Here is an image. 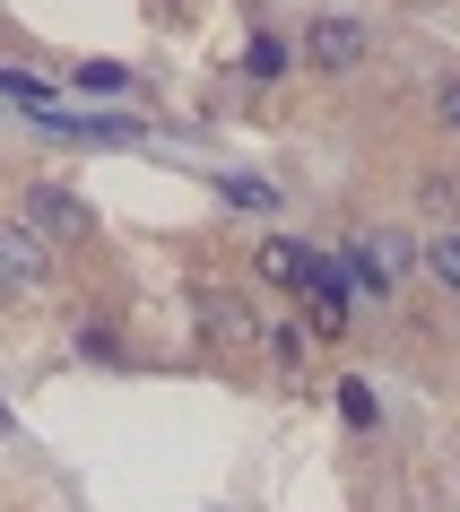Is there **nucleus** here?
Here are the masks:
<instances>
[{
	"label": "nucleus",
	"instance_id": "39448f33",
	"mask_svg": "<svg viewBox=\"0 0 460 512\" xmlns=\"http://www.w3.org/2000/svg\"><path fill=\"white\" fill-rule=\"evenodd\" d=\"M348 261H356V287H365V296H391V287L417 270V243H408L400 226H374V235H356Z\"/></svg>",
	"mask_w": 460,
	"mask_h": 512
},
{
	"label": "nucleus",
	"instance_id": "1a4fd4ad",
	"mask_svg": "<svg viewBox=\"0 0 460 512\" xmlns=\"http://www.w3.org/2000/svg\"><path fill=\"white\" fill-rule=\"evenodd\" d=\"M70 348H79L87 365H122V330H113V322H96V313H87V322L70 330Z\"/></svg>",
	"mask_w": 460,
	"mask_h": 512
},
{
	"label": "nucleus",
	"instance_id": "7ed1b4c3",
	"mask_svg": "<svg viewBox=\"0 0 460 512\" xmlns=\"http://www.w3.org/2000/svg\"><path fill=\"white\" fill-rule=\"evenodd\" d=\"M191 322H200V348H217V356L261 348V313L235 287H191Z\"/></svg>",
	"mask_w": 460,
	"mask_h": 512
},
{
	"label": "nucleus",
	"instance_id": "4468645a",
	"mask_svg": "<svg viewBox=\"0 0 460 512\" xmlns=\"http://www.w3.org/2000/svg\"><path fill=\"white\" fill-rule=\"evenodd\" d=\"M0 96H27V105H53V87H44V79H27V70H9V61H0Z\"/></svg>",
	"mask_w": 460,
	"mask_h": 512
},
{
	"label": "nucleus",
	"instance_id": "f03ea898",
	"mask_svg": "<svg viewBox=\"0 0 460 512\" xmlns=\"http://www.w3.org/2000/svg\"><path fill=\"white\" fill-rule=\"evenodd\" d=\"M44 287H53V243L35 235L27 217H0V304L44 296Z\"/></svg>",
	"mask_w": 460,
	"mask_h": 512
},
{
	"label": "nucleus",
	"instance_id": "423d86ee",
	"mask_svg": "<svg viewBox=\"0 0 460 512\" xmlns=\"http://www.w3.org/2000/svg\"><path fill=\"white\" fill-rule=\"evenodd\" d=\"M313 261H322V252H313L304 235H261L252 243V278H261V287H287V296L313 287Z\"/></svg>",
	"mask_w": 460,
	"mask_h": 512
},
{
	"label": "nucleus",
	"instance_id": "0eeeda50",
	"mask_svg": "<svg viewBox=\"0 0 460 512\" xmlns=\"http://www.w3.org/2000/svg\"><path fill=\"white\" fill-rule=\"evenodd\" d=\"M417 261H426V278H434V287H452V296H460V226H434Z\"/></svg>",
	"mask_w": 460,
	"mask_h": 512
},
{
	"label": "nucleus",
	"instance_id": "20e7f679",
	"mask_svg": "<svg viewBox=\"0 0 460 512\" xmlns=\"http://www.w3.org/2000/svg\"><path fill=\"white\" fill-rule=\"evenodd\" d=\"M18 209H27V226L44 243H96V209H87L79 191H61V183H35Z\"/></svg>",
	"mask_w": 460,
	"mask_h": 512
},
{
	"label": "nucleus",
	"instance_id": "ddd939ff",
	"mask_svg": "<svg viewBox=\"0 0 460 512\" xmlns=\"http://www.w3.org/2000/svg\"><path fill=\"white\" fill-rule=\"evenodd\" d=\"M217 191H226L235 209H278V191H270V183H252V174H226Z\"/></svg>",
	"mask_w": 460,
	"mask_h": 512
},
{
	"label": "nucleus",
	"instance_id": "f8f14e48",
	"mask_svg": "<svg viewBox=\"0 0 460 512\" xmlns=\"http://www.w3.org/2000/svg\"><path fill=\"white\" fill-rule=\"evenodd\" d=\"M339 417H348L356 434H374V417H382V408H374V382H356V374L339 382Z\"/></svg>",
	"mask_w": 460,
	"mask_h": 512
},
{
	"label": "nucleus",
	"instance_id": "9b49d317",
	"mask_svg": "<svg viewBox=\"0 0 460 512\" xmlns=\"http://www.w3.org/2000/svg\"><path fill=\"white\" fill-rule=\"evenodd\" d=\"M70 87H79V96H122V87H131V70H122V61H79V70H70Z\"/></svg>",
	"mask_w": 460,
	"mask_h": 512
},
{
	"label": "nucleus",
	"instance_id": "9d476101",
	"mask_svg": "<svg viewBox=\"0 0 460 512\" xmlns=\"http://www.w3.org/2000/svg\"><path fill=\"white\" fill-rule=\"evenodd\" d=\"M244 79H252V87L287 79V44H278V35H252V44H244Z\"/></svg>",
	"mask_w": 460,
	"mask_h": 512
},
{
	"label": "nucleus",
	"instance_id": "2eb2a0df",
	"mask_svg": "<svg viewBox=\"0 0 460 512\" xmlns=\"http://www.w3.org/2000/svg\"><path fill=\"white\" fill-rule=\"evenodd\" d=\"M434 122H443V131H460V79L434 87Z\"/></svg>",
	"mask_w": 460,
	"mask_h": 512
},
{
	"label": "nucleus",
	"instance_id": "f257e3e1",
	"mask_svg": "<svg viewBox=\"0 0 460 512\" xmlns=\"http://www.w3.org/2000/svg\"><path fill=\"white\" fill-rule=\"evenodd\" d=\"M365 61H374V27H365V18L322 9V18L304 27V70H313V79H356Z\"/></svg>",
	"mask_w": 460,
	"mask_h": 512
},
{
	"label": "nucleus",
	"instance_id": "6e6552de",
	"mask_svg": "<svg viewBox=\"0 0 460 512\" xmlns=\"http://www.w3.org/2000/svg\"><path fill=\"white\" fill-rule=\"evenodd\" d=\"M261 348L278 356V374H304V365H313V330H304V322H278V330H261Z\"/></svg>",
	"mask_w": 460,
	"mask_h": 512
}]
</instances>
